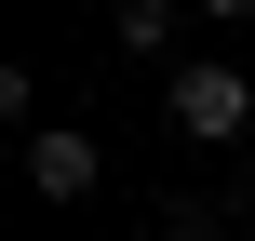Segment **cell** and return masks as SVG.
Returning a JSON list of instances; mask_svg holds the SVG:
<instances>
[{
	"instance_id": "2",
	"label": "cell",
	"mask_w": 255,
	"mask_h": 241,
	"mask_svg": "<svg viewBox=\"0 0 255 241\" xmlns=\"http://www.w3.org/2000/svg\"><path fill=\"white\" fill-rule=\"evenodd\" d=\"M27 188H40L54 215H81V201L108 188V148H94V134H54V121H40V134H27Z\"/></svg>"
},
{
	"instance_id": "1",
	"label": "cell",
	"mask_w": 255,
	"mask_h": 241,
	"mask_svg": "<svg viewBox=\"0 0 255 241\" xmlns=\"http://www.w3.org/2000/svg\"><path fill=\"white\" fill-rule=\"evenodd\" d=\"M161 121H175V148H242V134H255V80H242V67H175Z\"/></svg>"
},
{
	"instance_id": "4",
	"label": "cell",
	"mask_w": 255,
	"mask_h": 241,
	"mask_svg": "<svg viewBox=\"0 0 255 241\" xmlns=\"http://www.w3.org/2000/svg\"><path fill=\"white\" fill-rule=\"evenodd\" d=\"M188 13H202V27H242V13H255V0H188Z\"/></svg>"
},
{
	"instance_id": "3",
	"label": "cell",
	"mask_w": 255,
	"mask_h": 241,
	"mask_svg": "<svg viewBox=\"0 0 255 241\" xmlns=\"http://www.w3.org/2000/svg\"><path fill=\"white\" fill-rule=\"evenodd\" d=\"M108 27H121V54H175V0H121Z\"/></svg>"
}]
</instances>
